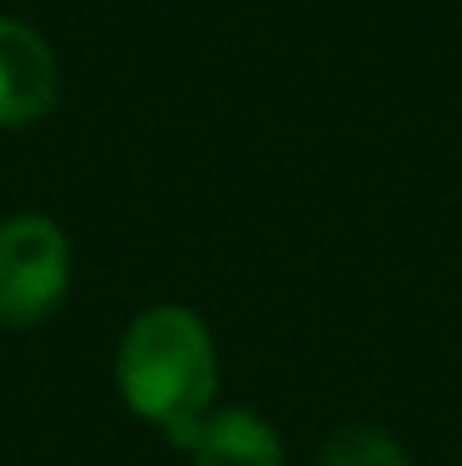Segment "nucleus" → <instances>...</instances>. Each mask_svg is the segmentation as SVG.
Listing matches in <instances>:
<instances>
[{
    "label": "nucleus",
    "mask_w": 462,
    "mask_h": 466,
    "mask_svg": "<svg viewBox=\"0 0 462 466\" xmlns=\"http://www.w3.org/2000/svg\"><path fill=\"white\" fill-rule=\"evenodd\" d=\"M218 339L186 304L141 309L114 353V385L132 417L163 431L172 449L218 408Z\"/></svg>",
    "instance_id": "obj_1"
},
{
    "label": "nucleus",
    "mask_w": 462,
    "mask_h": 466,
    "mask_svg": "<svg viewBox=\"0 0 462 466\" xmlns=\"http://www.w3.org/2000/svg\"><path fill=\"white\" fill-rule=\"evenodd\" d=\"M73 290V240L50 213L0 218V326L36 330Z\"/></svg>",
    "instance_id": "obj_2"
},
{
    "label": "nucleus",
    "mask_w": 462,
    "mask_h": 466,
    "mask_svg": "<svg viewBox=\"0 0 462 466\" xmlns=\"http://www.w3.org/2000/svg\"><path fill=\"white\" fill-rule=\"evenodd\" d=\"M64 91L55 46L23 18L0 14V132L32 127L55 114Z\"/></svg>",
    "instance_id": "obj_3"
},
{
    "label": "nucleus",
    "mask_w": 462,
    "mask_h": 466,
    "mask_svg": "<svg viewBox=\"0 0 462 466\" xmlns=\"http://www.w3.org/2000/svg\"><path fill=\"white\" fill-rule=\"evenodd\" d=\"M190 466H286L282 431L254 408H213L186 440Z\"/></svg>",
    "instance_id": "obj_4"
},
{
    "label": "nucleus",
    "mask_w": 462,
    "mask_h": 466,
    "mask_svg": "<svg viewBox=\"0 0 462 466\" xmlns=\"http://www.w3.org/2000/svg\"><path fill=\"white\" fill-rule=\"evenodd\" d=\"M317 466H413V458L399 444V435H390L385 426L349 421L322 440Z\"/></svg>",
    "instance_id": "obj_5"
}]
</instances>
